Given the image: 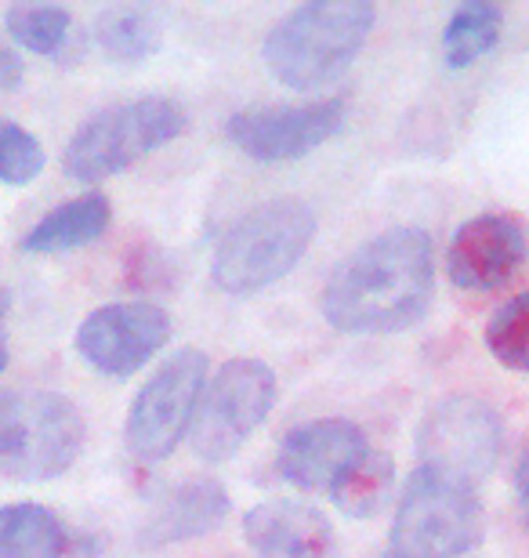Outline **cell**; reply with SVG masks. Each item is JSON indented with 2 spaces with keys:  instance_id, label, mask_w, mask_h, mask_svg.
<instances>
[{
  "instance_id": "6da1fadb",
  "label": "cell",
  "mask_w": 529,
  "mask_h": 558,
  "mask_svg": "<svg viewBox=\"0 0 529 558\" xmlns=\"http://www.w3.org/2000/svg\"><path fill=\"white\" fill-rule=\"evenodd\" d=\"M435 298V251L424 229L399 226L366 240L337 265L320 312L345 333H399L418 327Z\"/></svg>"
},
{
  "instance_id": "7a4b0ae2",
  "label": "cell",
  "mask_w": 529,
  "mask_h": 558,
  "mask_svg": "<svg viewBox=\"0 0 529 558\" xmlns=\"http://www.w3.org/2000/svg\"><path fill=\"white\" fill-rule=\"evenodd\" d=\"M374 19L377 8L366 0H309L268 29L262 44L265 65L279 84L316 92L356 62Z\"/></svg>"
},
{
  "instance_id": "3957f363",
  "label": "cell",
  "mask_w": 529,
  "mask_h": 558,
  "mask_svg": "<svg viewBox=\"0 0 529 558\" xmlns=\"http://www.w3.org/2000/svg\"><path fill=\"white\" fill-rule=\"evenodd\" d=\"M316 240V210L305 199L279 196L236 221L214 247L211 279L221 294L251 298L298 269Z\"/></svg>"
},
{
  "instance_id": "277c9868",
  "label": "cell",
  "mask_w": 529,
  "mask_h": 558,
  "mask_svg": "<svg viewBox=\"0 0 529 558\" xmlns=\"http://www.w3.org/2000/svg\"><path fill=\"white\" fill-rule=\"evenodd\" d=\"M185 109L164 95H145L131 98V102L106 106L73 131V138L62 153V167L73 182H106V178L134 167L142 156L175 142L185 131Z\"/></svg>"
},
{
  "instance_id": "5b68a950",
  "label": "cell",
  "mask_w": 529,
  "mask_h": 558,
  "mask_svg": "<svg viewBox=\"0 0 529 558\" xmlns=\"http://www.w3.org/2000/svg\"><path fill=\"white\" fill-rule=\"evenodd\" d=\"M482 533L486 515L476 486L413 468L392 522V551L402 558H460L479 548Z\"/></svg>"
},
{
  "instance_id": "8992f818",
  "label": "cell",
  "mask_w": 529,
  "mask_h": 558,
  "mask_svg": "<svg viewBox=\"0 0 529 558\" xmlns=\"http://www.w3.org/2000/svg\"><path fill=\"white\" fill-rule=\"evenodd\" d=\"M207 374V355L200 349H182L139 388L123 421V442L134 461L160 464L178 450V442L193 428Z\"/></svg>"
},
{
  "instance_id": "52a82bcc",
  "label": "cell",
  "mask_w": 529,
  "mask_h": 558,
  "mask_svg": "<svg viewBox=\"0 0 529 558\" xmlns=\"http://www.w3.org/2000/svg\"><path fill=\"white\" fill-rule=\"evenodd\" d=\"M279 396L273 366L262 360H229L204 388V399L196 407L193 450L200 461L221 464L243 450V442L262 428L273 414Z\"/></svg>"
},
{
  "instance_id": "ba28073f",
  "label": "cell",
  "mask_w": 529,
  "mask_h": 558,
  "mask_svg": "<svg viewBox=\"0 0 529 558\" xmlns=\"http://www.w3.org/2000/svg\"><path fill=\"white\" fill-rule=\"evenodd\" d=\"M504 450V421L486 399L449 396L428 410L418 432V468L479 486Z\"/></svg>"
},
{
  "instance_id": "9c48e42d",
  "label": "cell",
  "mask_w": 529,
  "mask_h": 558,
  "mask_svg": "<svg viewBox=\"0 0 529 558\" xmlns=\"http://www.w3.org/2000/svg\"><path fill=\"white\" fill-rule=\"evenodd\" d=\"M87 442V421L70 396L33 392L22 399L19 432L0 472L19 483H48L81 461Z\"/></svg>"
},
{
  "instance_id": "30bf717a",
  "label": "cell",
  "mask_w": 529,
  "mask_h": 558,
  "mask_svg": "<svg viewBox=\"0 0 529 558\" xmlns=\"http://www.w3.org/2000/svg\"><path fill=\"white\" fill-rule=\"evenodd\" d=\"M345 98H316V102H276L240 109L225 120V135L240 153L262 163L301 160L330 142L345 124Z\"/></svg>"
},
{
  "instance_id": "8fae6325",
  "label": "cell",
  "mask_w": 529,
  "mask_h": 558,
  "mask_svg": "<svg viewBox=\"0 0 529 558\" xmlns=\"http://www.w3.org/2000/svg\"><path fill=\"white\" fill-rule=\"evenodd\" d=\"M171 341V316L153 301H112L76 327V355L106 377H131Z\"/></svg>"
},
{
  "instance_id": "7c38bea8",
  "label": "cell",
  "mask_w": 529,
  "mask_h": 558,
  "mask_svg": "<svg viewBox=\"0 0 529 558\" xmlns=\"http://www.w3.org/2000/svg\"><path fill=\"white\" fill-rule=\"evenodd\" d=\"M529 254L526 226L515 215L490 210L465 221L446 251V272L454 287L471 294H493L522 269Z\"/></svg>"
},
{
  "instance_id": "4fadbf2b",
  "label": "cell",
  "mask_w": 529,
  "mask_h": 558,
  "mask_svg": "<svg viewBox=\"0 0 529 558\" xmlns=\"http://www.w3.org/2000/svg\"><path fill=\"white\" fill-rule=\"evenodd\" d=\"M366 453H370V446L359 424L345 417H320V421L298 424V428H290L284 435L279 453H276V472L294 489H309V494L330 489L334 494V486L341 483Z\"/></svg>"
},
{
  "instance_id": "5bb4252c",
  "label": "cell",
  "mask_w": 529,
  "mask_h": 558,
  "mask_svg": "<svg viewBox=\"0 0 529 558\" xmlns=\"http://www.w3.org/2000/svg\"><path fill=\"white\" fill-rule=\"evenodd\" d=\"M243 541L254 558H330L334 526L305 500H262L243 515Z\"/></svg>"
},
{
  "instance_id": "9a60e30c",
  "label": "cell",
  "mask_w": 529,
  "mask_h": 558,
  "mask_svg": "<svg viewBox=\"0 0 529 558\" xmlns=\"http://www.w3.org/2000/svg\"><path fill=\"white\" fill-rule=\"evenodd\" d=\"M229 508H232L229 494H225V486L218 478H211V475L185 478V483L164 489V494L153 500L149 515H145L139 526V548L160 551V548H171V544L204 537V533L221 526Z\"/></svg>"
},
{
  "instance_id": "2e32d148",
  "label": "cell",
  "mask_w": 529,
  "mask_h": 558,
  "mask_svg": "<svg viewBox=\"0 0 529 558\" xmlns=\"http://www.w3.org/2000/svg\"><path fill=\"white\" fill-rule=\"evenodd\" d=\"M112 221V207L106 193H81L65 204L51 207L40 221H33V229L22 236L19 247L26 254H62L95 243Z\"/></svg>"
},
{
  "instance_id": "e0dca14e",
  "label": "cell",
  "mask_w": 529,
  "mask_h": 558,
  "mask_svg": "<svg viewBox=\"0 0 529 558\" xmlns=\"http://www.w3.org/2000/svg\"><path fill=\"white\" fill-rule=\"evenodd\" d=\"M70 530L51 508L19 500L0 505V558H62Z\"/></svg>"
},
{
  "instance_id": "ac0fdd59",
  "label": "cell",
  "mask_w": 529,
  "mask_h": 558,
  "mask_svg": "<svg viewBox=\"0 0 529 558\" xmlns=\"http://www.w3.org/2000/svg\"><path fill=\"white\" fill-rule=\"evenodd\" d=\"M164 26L156 19V11L139 4H117L106 8L95 19V44L103 48L106 59L112 62H142L160 48Z\"/></svg>"
},
{
  "instance_id": "d6986e66",
  "label": "cell",
  "mask_w": 529,
  "mask_h": 558,
  "mask_svg": "<svg viewBox=\"0 0 529 558\" xmlns=\"http://www.w3.org/2000/svg\"><path fill=\"white\" fill-rule=\"evenodd\" d=\"M501 29H504V11L497 4H486V0L460 4L443 29L446 65L449 70H468V65H476L482 54H490L497 48Z\"/></svg>"
},
{
  "instance_id": "ffe728a7",
  "label": "cell",
  "mask_w": 529,
  "mask_h": 558,
  "mask_svg": "<svg viewBox=\"0 0 529 558\" xmlns=\"http://www.w3.org/2000/svg\"><path fill=\"white\" fill-rule=\"evenodd\" d=\"M392 486H396V464L388 453L370 450L341 483L334 486V505L352 519H374L388 505Z\"/></svg>"
},
{
  "instance_id": "44dd1931",
  "label": "cell",
  "mask_w": 529,
  "mask_h": 558,
  "mask_svg": "<svg viewBox=\"0 0 529 558\" xmlns=\"http://www.w3.org/2000/svg\"><path fill=\"white\" fill-rule=\"evenodd\" d=\"M8 37L44 59H59L70 44L73 15L59 4H11L4 15Z\"/></svg>"
},
{
  "instance_id": "7402d4cb",
  "label": "cell",
  "mask_w": 529,
  "mask_h": 558,
  "mask_svg": "<svg viewBox=\"0 0 529 558\" xmlns=\"http://www.w3.org/2000/svg\"><path fill=\"white\" fill-rule=\"evenodd\" d=\"M486 349L501 366L529 374V290L493 312L486 323Z\"/></svg>"
},
{
  "instance_id": "603a6c76",
  "label": "cell",
  "mask_w": 529,
  "mask_h": 558,
  "mask_svg": "<svg viewBox=\"0 0 529 558\" xmlns=\"http://www.w3.org/2000/svg\"><path fill=\"white\" fill-rule=\"evenodd\" d=\"M44 163V145L33 131H26L15 120L0 117V182L4 185H29L33 178H40Z\"/></svg>"
},
{
  "instance_id": "cb8c5ba5",
  "label": "cell",
  "mask_w": 529,
  "mask_h": 558,
  "mask_svg": "<svg viewBox=\"0 0 529 558\" xmlns=\"http://www.w3.org/2000/svg\"><path fill=\"white\" fill-rule=\"evenodd\" d=\"M19 410H22V396L4 392V388H0V464H4V457L11 453V442H15Z\"/></svg>"
},
{
  "instance_id": "d4e9b609",
  "label": "cell",
  "mask_w": 529,
  "mask_h": 558,
  "mask_svg": "<svg viewBox=\"0 0 529 558\" xmlns=\"http://www.w3.org/2000/svg\"><path fill=\"white\" fill-rule=\"evenodd\" d=\"M22 76H26V70H22L19 51L0 40V92H15L22 84Z\"/></svg>"
},
{
  "instance_id": "484cf974",
  "label": "cell",
  "mask_w": 529,
  "mask_h": 558,
  "mask_svg": "<svg viewBox=\"0 0 529 558\" xmlns=\"http://www.w3.org/2000/svg\"><path fill=\"white\" fill-rule=\"evenodd\" d=\"M515 500H519L522 522L529 526V442H526V450L519 453V464H515Z\"/></svg>"
},
{
  "instance_id": "4316f807",
  "label": "cell",
  "mask_w": 529,
  "mask_h": 558,
  "mask_svg": "<svg viewBox=\"0 0 529 558\" xmlns=\"http://www.w3.org/2000/svg\"><path fill=\"white\" fill-rule=\"evenodd\" d=\"M98 555H103V541L92 537V533H70L62 551V558H98Z\"/></svg>"
},
{
  "instance_id": "83f0119b",
  "label": "cell",
  "mask_w": 529,
  "mask_h": 558,
  "mask_svg": "<svg viewBox=\"0 0 529 558\" xmlns=\"http://www.w3.org/2000/svg\"><path fill=\"white\" fill-rule=\"evenodd\" d=\"M8 316H11V290L0 287V374L8 371L11 349H8Z\"/></svg>"
},
{
  "instance_id": "f1b7e54d",
  "label": "cell",
  "mask_w": 529,
  "mask_h": 558,
  "mask_svg": "<svg viewBox=\"0 0 529 558\" xmlns=\"http://www.w3.org/2000/svg\"><path fill=\"white\" fill-rule=\"evenodd\" d=\"M381 558H402V555H396V551H388V555H381Z\"/></svg>"
}]
</instances>
